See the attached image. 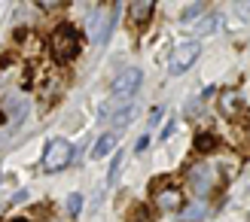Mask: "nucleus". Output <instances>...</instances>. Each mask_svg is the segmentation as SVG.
Here are the masks:
<instances>
[{
	"label": "nucleus",
	"mask_w": 250,
	"mask_h": 222,
	"mask_svg": "<svg viewBox=\"0 0 250 222\" xmlns=\"http://www.w3.org/2000/svg\"><path fill=\"white\" fill-rule=\"evenodd\" d=\"M52 52L58 61H70L80 55V34L73 24H61V28H55L52 34Z\"/></svg>",
	"instance_id": "1"
},
{
	"label": "nucleus",
	"mask_w": 250,
	"mask_h": 222,
	"mask_svg": "<svg viewBox=\"0 0 250 222\" xmlns=\"http://www.w3.org/2000/svg\"><path fill=\"white\" fill-rule=\"evenodd\" d=\"M198 52H202V46H198L195 40H186V43H180L177 49H174V55H171V64H168V73H171V76H180L183 70H189V67L195 64V58H198Z\"/></svg>",
	"instance_id": "2"
},
{
	"label": "nucleus",
	"mask_w": 250,
	"mask_h": 222,
	"mask_svg": "<svg viewBox=\"0 0 250 222\" xmlns=\"http://www.w3.org/2000/svg\"><path fill=\"white\" fill-rule=\"evenodd\" d=\"M141 79H144V73L137 70V67H131V70H122L119 76L113 79V101L116 104H125V97H131L134 92H137V85H141Z\"/></svg>",
	"instance_id": "3"
},
{
	"label": "nucleus",
	"mask_w": 250,
	"mask_h": 222,
	"mask_svg": "<svg viewBox=\"0 0 250 222\" xmlns=\"http://www.w3.org/2000/svg\"><path fill=\"white\" fill-rule=\"evenodd\" d=\"M70 152H73V146L64 140V137H55V140H49L46 146V155H43V165L46 170H61L67 162H70Z\"/></svg>",
	"instance_id": "4"
},
{
	"label": "nucleus",
	"mask_w": 250,
	"mask_h": 222,
	"mask_svg": "<svg viewBox=\"0 0 250 222\" xmlns=\"http://www.w3.org/2000/svg\"><path fill=\"white\" fill-rule=\"evenodd\" d=\"M189 183H192V192L198 195V201H202L205 195L214 189V170H210L208 165H195L189 170Z\"/></svg>",
	"instance_id": "5"
},
{
	"label": "nucleus",
	"mask_w": 250,
	"mask_h": 222,
	"mask_svg": "<svg viewBox=\"0 0 250 222\" xmlns=\"http://www.w3.org/2000/svg\"><path fill=\"white\" fill-rule=\"evenodd\" d=\"M113 146H116V134H113V131H107V134H101V137L95 140V149H92V158H104V155H110V152H113Z\"/></svg>",
	"instance_id": "6"
},
{
	"label": "nucleus",
	"mask_w": 250,
	"mask_h": 222,
	"mask_svg": "<svg viewBox=\"0 0 250 222\" xmlns=\"http://www.w3.org/2000/svg\"><path fill=\"white\" fill-rule=\"evenodd\" d=\"M107 16V9H95L92 12V18H89V34H92V43H104V34H101V21Z\"/></svg>",
	"instance_id": "7"
},
{
	"label": "nucleus",
	"mask_w": 250,
	"mask_h": 222,
	"mask_svg": "<svg viewBox=\"0 0 250 222\" xmlns=\"http://www.w3.org/2000/svg\"><path fill=\"white\" fill-rule=\"evenodd\" d=\"M110 119H113V125H116V128L131 125V119H134V104H131V101H128V104H122V107H119Z\"/></svg>",
	"instance_id": "8"
},
{
	"label": "nucleus",
	"mask_w": 250,
	"mask_h": 222,
	"mask_svg": "<svg viewBox=\"0 0 250 222\" xmlns=\"http://www.w3.org/2000/svg\"><path fill=\"white\" fill-rule=\"evenodd\" d=\"M153 9H156V3H153V0H146V3H134V6H128L131 18H134L137 24H144L149 16H153Z\"/></svg>",
	"instance_id": "9"
},
{
	"label": "nucleus",
	"mask_w": 250,
	"mask_h": 222,
	"mask_svg": "<svg viewBox=\"0 0 250 222\" xmlns=\"http://www.w3.org/2000/svg\"><path fill=\"white\" fill-rule=\"evenodd\" d=\"M205 210H208V207H205L202 201H195L192 207H186V210H183V219H186V222H198V219L205 216Z\"/></svg>",
	"instance_id": "10"
},
{
	"label": "nucleus",
	"mask_w": 250,
	"mask_h": 222,
	"mask_svg": "<svg viewBox=\"0 0 250 222\" xmlns=\"http://www.w3.org/2000/svg\"><path fill=\"white\" fill-rule=\"evenodd\" d=\"M214 146H217V137H214V134H198V137H195V149H198V152H210Z\"/></svg>",
	"instance_id": "11"
},
{
	"label": "nucleus",
	"mask_w": 250,
	"mask_h": 222,
	"mask_svg": "<svg viewBox=\"0 0 250 222\" xmlns=\"http://www.w3.org/2000/svg\"><path fill=\"white\" fill-rule=\"evenodd\" d=\"M217 31V18H198L195 21V34L198 37H208V34H214Z\"/></svg>",
	"instance_id": "12"
},
{
	"label": "nucleus",
	"mask_w": 250,
	"mask_h": 222,
	"mask_svg": "<svg viewBox=\"0 0 250 222\" xmlns=\"http://www.w3.org/2000/svg\"><path fill=\"white\" fill-rule=\"evenodd\" d=\"M119 170H122V152H116V155H113V165H110V177H107V183H110V186H116V180H119Z\"/></svg>",
	"instance_id": "13"
},
{
	"label": "nucleus",
	"mask_w": 250,
	"mask_h": 222,
	"mask_svg": "<svg viewBox=\"0 0 250 222\" xmlns=\"http://www.w3.org/2000/svg\"><path fill=\"white\" fill-rule=\"evenodd\" d=\"M177 201H180V195H177V192H171V189L159 195V204H162V207H177Z\"/></svg>",
	"instance_id": "14"
},
{
	"label": "nucleus",
	"mask_w": 250,
	"mask_h": 222,
	"mask_svg": "<svg viewBox=\"0 0 250 222\" xmlns=\"http://www.w3.org/2000/svg\"><path fill=\"white\" fill-rule=\"evenodd\" d=\"M67 210H70L73 216L83 210V195H70V198H67Z\"/></svg>",
	"instance_id": "15"
},
{
	"label": "nucleus",
	"mask_w": 250,
	"mask_h": 222,
	"mask_svg": "<svg viewBox=\"0 0 250 222\" xmlns=\"http://www.w3.org/2000/svg\"><path fill=\"white\" fill-rule=\"evenodd\" d=\"M198 12H202V3H192V6H186V9H183V16H180V18H183V21H189L192 16H198Z\"/></svg>",
	"instance_id": "16"
},
{
	"label": "nucleus",
	"mask_w": 250,
	"mask_h": 222,
	"mask_svg": "<svg viewBox=\"0 0 250 222\" xmlns=\"http://www.w3.org/2000/svg\"><path fill=\"white\" fill-rule=\"evenodd\" d=\"M174 128H177V119H168V125L162 128V140H168L171 134H174Z\"/></svg>",
	"instance_id": "17"
},
{
	"label": "nucleus",
	"mask_w": 250,
	"mask_h": 222,
	"mask_svg": "<svg viewBox=\"0 0 250 222\" xmlns=\"http://www.w3.org/2000/svg\"><path fill=\"white\" fill-rule=\"evenodd\" d=\"M28 198H31V192H28V189H19L16 195H12V201H16V204H19V201H28Z\"/></svg>",
	"instance_id": "18"
},
{
	"label": "nucleus",
	"mask_w": 250,
	"mask_h": 222,
	"mask_svg": "<svg viewBox=\"0 0 250 222\" xmlns=\"http://www.w3.org/2000/svg\"><path fill=\"white\" fill-rule=\"evenodd\" d=\"M146 146H149V137H141V140H137V146H134V152H144Z\"/></svg>",
	"instance_id": "19"
},
{
	"label": "nucleus",
	"mask_w": 250,
	"mask_h": 222,
	"mask_svg": "<svg viewBox=\"0 0 250 222\" xmlns=\"http://www.w3.org/2000/svg\"><path fill=\"white\" fill-rule=\"evenodd\" d=\"M9 222H31V219H9Z\"/></svg>",
	"instance_id": "20"
},
{
	"label": "nucleus",
	"mask_w": 250,
	"mask_h": 222,
	"mask_svg": "<svg viewBox=\"0 0 250 222\" xmlns=\"http://www.w3.org/2000/svg\"><path fill=\"white\" fill-rule=\"evenodd\" d=\"M0 180H3V174H0Z\"/></svg>",
	"instance_id": "21"
}]
</instances>
